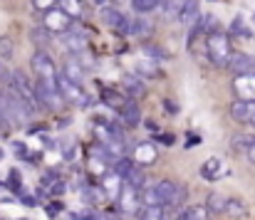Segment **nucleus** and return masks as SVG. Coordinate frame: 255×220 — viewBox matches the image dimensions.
Returning <instances> with one entry per match:
<instances>
[{"label":"nucleus","mask_w":255,"mask_h":220,"mask_svg":"<svg viewBox=\"0 0 255 220\" xmlns=\"http://www.w3.org/2000/svg\"><path fill=\"white\" fill-rule=\"evenodd\" d=\"M206 52H208V60L213 62V67H228L231 65V57L236 55L233 47H231V37L226 32H208L206 37Z\"/></svg>","instance_id":"nucleus-1"},{"label":"nucleus","mask_w":255,"mask_h":220,"mask_svg":"<svg viewBox=\"0 0 255 220\" xmlns=\"http://www.w3.org/2000/svg\"><path fill=\"white\" fill-rule=\"evenodd\" d=\"M57 92L62 94V99H65L67 104H75V107H87V102H89L85 89H82L80 84L70 82L62 72H57Z\"/></svg>","instance_id":"nucleus-2"},{"label":"nucleus","mask_w":255,"mask_h":220,"mask_svg":"<svg viewBox=\"0 0 255 220\" xmlns=\"http://www.w3.org/2000/svg\"><path fill=\"white\" fill-rule=\"evenodd\" d=\"M30 67L35 70L37 79H47V82H55V79H57V67H55L52 57H50L45 50H37V52L30 57Z\"/></svg>","instance_id":"nucleus-3"},{"label":"nucleus","mask_w":255,"mask_h":220,"mask_svg":"<svg viewBox=\"0 0 255 220\" xmlns=\"http://www.w3.org/2000/svg\"><path fill=\"white\" fill-rule=\"evenodd\" d=\"M42 27L45 30H50V32H70V27H72V17L70 15H65L60 7H55V10H50L47 15H42Z\"/></svg>","instance_id":"nucleus-4"},{"label":"nucleus","mask_w":255,"mask_h":220,"mask_svg":"<svg viewBox=\"0 0 255 220\" xmlns=\"http://www.w3.org/2000/svg\"><path fill=\"white\" fill-rule=\"evenodd\" d=\"M117 203H119V211L122 213H136L139 211V206H144L141 203V193L139 191H134V188H129L127 183H124V188H122V193H119V198H117Z\"/></svg>","instance_id":"nucleus-5"},{"label":"nucleus","mask_w":255,"mask_h":220,"mask_svg":"<svg viewBox=\"0 0 255 220\" xmlns=\"http://www.w3.org/2000/svg\"><path fill=\"white\" fill-rule=\"evenodd\" d=\"M231 116H233L238 124H251V126H255V102L236 99V102L231 104Z\"/></svg>","instance_id":"nucleus-6"},{"label":"nucleus","mask_w":255,"mask_h":220,"mask_svg":"<svg viewBox=\"0 0 255 220\" xmlns=\"http://www.w3.org/2000/svg\"><path fill=\"white\" fill-rule=\"evenodd\" d=\"M233 89H236L238 99H243V102H255V74H243V77H236Z\"/></svg>","instance_id":"nucleus-7"},{"label":"nucleus","mask_w":255,"mask_h":220,"mask_svg":"<svg viewBox=\"0 0 255 220\" xmlns=\"http://www.w3.org/2000/svg\"><path fill=\"white\" fill-rule=\"evenodd\" d=\"M228 67L238 74V77H243V74H255V57L243 55V52H236V55L231 57V65H228Z\"/></svg>","instance_id":"nucleus-8"},{"label":"nucleus","mask_w":255,"mask_h":220,"mask_svg":"<svg viewBox=\"0 0 255 220\" xmlns=\"http://www.w3.org/2000/svg\"><path fill=\"white\" fill-rule=\"evenodd\" d=\"M102 102H104V107H109V109H117V111H122L129 102H127V97H124V92H119V89H112V87H104L102 89Z\"/></svg>","instance_id":"nucleus-9"},{"label":"nucleus","mask_w":255,"mask_h":220,"mask_svg":"<svg viewBox=\"0 0 255 220\" xmlns=\"http://www.w3.org/2000/svg\"><path fill=\"white\" fill-rule=\"evenodd\" d=\"M198 17H201L198 0H183V5H181V12H178V20H181V25H188V27H193V25L198 22Z\"/></svg>","instance_id":"nucleus-10"},{"label":"nucleus","mask_w":255,"mask_h":220,"mask_svg":"<svg viewBox=\"0 0 255 220\" xmlns=\"http://www.w3.org/2000/svg\"><path fill=\"white\" fill-rule=\"evenodd\" d=\"M122 87H124V94H129V97H144L146 94V84L139 74H124Z\"/></svg>","instance_id":"nucleus-11"},{"label":"nucleus","mask_w":255,"mask_h":220,"mask_svg":"<svg viewBox=\"0 0 255 220\" xmlns=\"http://www.w3.org/2000/svg\"><path fill=\"white\" fill-rule=\"evenodd\" d=\"M156 156H159V153H156V146H154V144H149V141H144V144H139V146H136L134 163L144 168V166H151V163L156 161Z\"/></svg>","instance_id":"nucleus-12"},{"label":"nucleus","mask_w":255,"mask_h":220,"mask_svg":"<svg viewBox=\"0 0 255 220\" xmlns=\"http://www.w3.org/2000/svg\"><path fill=\"white\" fill-rule=\"evenodd\" d=\"M62 45L67 47V52H70V55H80V52L87 47V37L82 35V32L70 30V32H65V35H62Z\"/></svg>","instance_id":"nucleus-13"},{"label":"nucleus","mask_w":255,"mask_h":220,"mask_svg":"<svg viewBox=\"0 0 255 220\" xmlns=\"http://www.w3.org/2000/svg\"><path fill=\"white\" fill-rule=\"evenodd\" d=\"M122 188H124V186H122V178H119L114 171H112V173H107V176L102 178V191H104L109 198H114V201H117V198H119V193H122Z\"/></svg>","instance_id":"nucleus-14"},{"label":"nucleus","mask_w":255,"mask_h":220,"mask_svg":"<svg viewBox=\"0 0 255 220\" xmlns=\"http://www.w3.org/2000/svg\"><path fill=\"white\" fill-rule=\"evenodd\" d=\"M99 15H102V22L107 25V27H112L114 32L119 30V25H122V20L127 17L122 10H117V7H102L99 10Z\"/></svg>","instance_id":"nucleus-15"},{"label":"nucleus","mask_w":255,"mask_h":220,"mask_svg":"<svg viewBox=\"0 0 255 220\" xmlns=\"http://www.w3.org/2000/svg\"><path fill=\"white\" fill-rule=\"evenodd\" d=\"M186 198H188V191H186L183 183H178L173 198L169 201V206H166L164 211H166V213H181V211H186V208H183V206H186Z\"/></svg>","instance_id":"nucleus-16"},{"label":"nucleus","mask_w":255,"mask_h":220,"mask_svg":"<svg viewBox=\"0 0 255 220\" xmlns=\"http://www.w3.org/2000/svg\"><path fill=\"white\" fill-rule=\"evenodd\" d=\"M221 173H223V161H221V158H208V161L201 166V176H203L206 181H218Z\"/></svg>","instance_id":"nucleus-17"},{"label":"nucleus","mask_w":255,"mask_h":220,"mask_svg":"<svg viewBox=\"0 0 255 220\" xmlns=\"http://www.w3.org/2000/svg\"><path fill=\"white\" fill-rule=\"evenodd\" d=\"M176 181H169V178H164V181H159L156 186H154V191L159 193V201H161V206L166 208L169 206V201L173 198V193H176Z\"/></svg>","instance_id":"nucleus-18"},{"label":"nucleus","mask_w":255,"mask_h":220,"mask_svg":"<svg viewBox=\"0 0 255 220\" xmlns=\"http://www.w3.org/2000/svg\"><path fill=\"white\" fill-rule=\"evenodd\" d=\"M119 114H122V121H124L127 126H136V124L141 121V107H139L136 102H129Z\"/></svg>","instance_id":"nucleus-19"},{"label":"nucleus","mask_w":255,"mask_h":220,"mask_svg":"<svg viewBox=\"0 0 255 220\" xmlns=\"http://www.w3.org/2000/svg\"><path fill=\"white\" fill-rule=\"evenodd\" d=\"M62 74H65V77H67L70 82H75V84H80V87H82V79H85V70H82V67H80V65H77V62L72 60V57H70V60H67V62L62 65Z\"/></svg>","instance_id":"nucleus-20"},{"label":"nucleus","mask_w":255,"mask_h":220,"mask_svg":"<svg viewBox=\"0 0 255 220\" xmlns=\"http://www.w3.org/2000/svg\"><path fill=\"white\" fill-rule=\"evenodd\" d=\"M60 10L70 15L72 20H77L85 15V0H60Z\"/></svg>","instance_id":"nucleus-21"},{"label":"nucleus","mask_w":255,"mask_h":220,"mask_svg":"<svg viewBox=\"0 0 255 220\" xmlns=\"http://www.w3.org/2000/svg\"><path fill=\"white\" fill-rule=\"evenodd\" d=\"M124 183H127L129 188H134V191H139V193H141V191L146 188V186H144V183H146V173H144V168H141V166H134V171L127 176V181H124Z\"/></svg>","instance_id":"nucleus-22"},{"label":"nucleus","mask_w":255,"mask_h":220,"mask_svg":"<svg viewBox=\"0 0 255 220\" xmlns=\"http://www.w3.org/2000/svg\"><path fill=\"white\" fill-rule=\"evenodd\" d=\"M203 206L208 208V213H226V206H228V198L213 191V193H208V198H206V203H203Z\"/></svg>","instance_id":"nucleus-23"},{"label":"nucleus","mask_w":255,"mask_h":220,"mask_svg":"<svg viewBox=\"0 0 255 220\" xmlns=\"http://www.w3.org/2000/svg\"><path fill=\"white\" fill-rule=\"evenodd\" d=\"M30 40H32L40 50H45V47L52 42V32H50V30H45V27L40 25V27H32V30H30Z\"/></svg>","instance_id":"nucleus-24"},{"label":"nucleus","mask_w":255,"mask_h":220,"mask_svg":"<svg viewBox=\"0 0 255 220\" xmlns=\"http://www.w3.org/2000/svg\"><path fill=\"white\" fill-rule=\"evenodd\" d=\"M181 220H211V213L206 206H188L181 213Z\"/></svg>","instance_id":"nucleus-25"},{"label":"nucleus","mask_w":255,"mask_h":220,"mask_svg":"<svg viewBox=\"0 0 255 220\" xmlns=\"http://www.w3.org/2000/svg\"><path fill=\"white\" fill-rule=\"evenodd\" d=\"M134 166H136V163H134L131 158L122 156V158H117V161H114V173H117V176H119L122 181H127V176H129V173L134 171Z\"/></svg>","instance_id":"nucleus-26"},{"label":"nucleus","mask_w":255,"mask_h":220,"mask_svg":"<svg viewBox=\"0 0 255 220\" xmlns=\"http://www.w3.org/2000/svg\"><path fill=\"white\" fill-rule=\"evenodd\" d=\"M226 213H228L231 218H243V216L248 213V208H246V201H243V198H228Z\"/></svg>","instance_id":"nucleus-27"},{"label":"nucleus","mask_w":255,"mask_h":220,"mask_svg":"<svg viewBox=\"0 0 255 220\" xmlns=\"http://www.w3.org/2000/svg\"><path fill=\"white\" fill-rule=\"evenodd\" d=\"M161 5V0H131V7L139 12V15H146L151 10H156Z\"/></svg>","instance_id":"nucleus-28"},{"label":"nucleus","mask_w":255,"mask_h":220,"mask_svg":"<svg viewBox=\"0 0 255 220\" xmlns=\"http://www.w3.org/2000/svg\"><path fill=\"white\" fill-rule=\"evenodd\" d=\"M149 32H151V22H149L146 17H139V20L131 22V35H136V37H146Z\"/></svg>","instance_id":"nucleus-29"},{"label":"nucleus","mask_w":255,"mask_h":220,"mask_svg":"<svg viewBox=\"0 0 255 220\" xmlns=\"http://www.w3.org/2000/svg\"><path fill=\"white\" fill-rule=\"evenodd\" d=\"M32 7H35V10H40L42 15H47L50 10L60 7V0H32Z\"/></svg>","instance_id":"nucleus-30"},{"label":"nucleus","mask_w":255,"mask_h":220,"mask_svg":"<svg viewBox=\"0 0 255 220\" xmlns=\"http://www.w3.org/2000/svg\"><path fill=\"white\" fill-rule=\"evenodd\" d=\"M12 52H15V50H12V40H10V37H0V60L7 62V60L12 57Z\"/></svg>","instance_id":"nucleus-31"},{"label":"nucleus","mask_w":255,"mask_h":220,"mask_svg":"<svg viewBox=\"0 0 255 220\" xmlns=\"http://www.w3.org/2000/svg\"><path fill=\"white\" fill-rule=\"evenodd\" d=\"M141 220H166V211L164 208H144Z\"/></svg>","instance_id":"nucleus-32"},{"label":"nucleus","mask_w":255,"mask_h":220,"mask_svg":"<svg viewBox=\"0 0 255 220\" xmlns=\"http://www.w3.org/2000/svg\"><path fill=\"white\" fill-rule=\"evenodd\" d=\"M253 141H255V136H246V134H241V136H233V148H248L253 146Z\"/></svg>","instance_id":"nucleus-33"},{"label":"nucleus","mask_w":255,"mask_h":220,"mask_svg":"<svg viewBox=\"0 0 255 220\" xmlns=\"http://www.w3.org/2000/svg\"><path fill=\"white\" fill-rule=\"evenodd\" d=\"M181 5H183V0H161V7H164V12H166V15L181 12Z\"/></svg>","instance_id":"nucleus-34"},{"label":"nucleus","mask_w":255,"mask_h":220,"mask_svg":"<svg viewBox=\"0 0 255 220\" xmlns=\"http://www.w3.org/2000/svg\"><path fill=\"white\" fill-rule=\"evenodd\" d=\"M136 74H139V77H141V74H144V77H159L161 72H159L154 65H149V62H141V65L136 67Z\"/></svg>","instance_id":"nucleus-35"},{"label":"nucleus","mask_w":255,"mask_h":220,"mask_svg":"<svg viewBox=\"0 0 255 220\" xmlns=\"http://www.w3.org/2000/svg\"><path fill=\"white\" fill-rule=\"evenodd\" d=\"M231 32H233V35H248V30L243 27V17H236V20L231 22Z\"/></svg>","instance_id":"nucleus-36"},{"label":"nucleus","mask_w":255,"mask_h":220,"mask_svg":"<svg viewBox=\"0 0 255 220\" xmlns=\"http://www.w3.org/2000/svg\"><path fill=\"white\" fill-rule=\"evenodd\" d=\"M0 82L5 84V87H10V82H12V72L5 67V62L0 60Z\"/></svg>","instance_id":"nucleus-37"},{"label":"nucleus","mask_w":255,"mask_h":220,"mask_svg":"<svg viewBox=\"0 0 255 220\" xmlns=\"http://www.w3.org/2000/svg\"><path fill=\"white\" fill-rule=\"evenodd\" d=\"M50 193H52V196L65 193V181H62V178H60V181H55V183H52V188H50Z\"/></svg>","instance_id":"nucleus-38"},{"label":"nucleus","mask_w":255,"mask_h":220,"mask_svg":"<svg viewBox=\"0 0 255 220\" xmlns=\"http://www.w3.org/2000/svg\"><path fill=\"white\" fill-rule=\"evenodd\" d=\"M164 107H166L169 114H178V104H176L173 99H164Z\"/></svg>","instance_id":"nucleus-39"},{"label":"nucleus","mask_w":255,"mask_h":220,"mask_svg":"<svg viewBox=\"0 0 255 220\" xmlns=\"http://www.w3.org/2000/svg\"><path fill=\"white\" fill-rule=\"evenodd\" d=\"M20 201H22V203H25V206H30V208H35V206H37V201H35V198H32V196H25V193H22V196H20Z\"/></svg>","instance_id":"nucleus-40"},{"label":"nucleus","mask_w":255,"mask_h":220,"mask_svg":"<svg viewBox=\"0 0 255 220\" xmlns=\"http://www.w3.org/2000/svg\"><path fill=\"white\" fill-rule=\"evenodd\" d=\"M159 141H161L164 146H173V141H176V139H173L171 134H161V136H159Z\"/></svg>","instance_id":"nucleus-41"},{"label":"nucleus","mask_w":255,"mask_h":220,"mask_svg":"<svg viewBox=\"0 0 255 220\" xmlns=\"http://www.w3.org/2000/svg\"><path fill=\"white\" fill-rule=\"evenodd\" d=\"M196 144H201V136H188V141H186V146L183 148H193Z\"/></svg>","instance_id":"nucleus-42"},{"label":"nucleus","mask_w":255,"mask_h":220,"mask_svg":"<svg viewBox=\"0 0 255 220\" xmlns=\"http://www.w3.org/2000/svg\"><path fill=\"white\" fill-rule=\"evenodd\" d=\"M12 146H15V153H17V156H25V153H27V148H25V144H20V141H15Z\"/></svg>","instance_id":"nucleus-43"},{"label":"nucleus","mask_w":255,"mask_h":220,"mask_svg":"<svg viewBox=\"0 0 255 220\" xmlns=\"http://www.w3.org/2000/svg\"><path fill=\"white\" fill-rule=\"evenodd\" d=\"M146 55H151V57H161V50H156L154 45H149V47H146Z\"/></svg>","instance_id":"nucleus-44"},{"label":"nucleus","mask_w":255,"mask_h":220,"mask_svg":"<svg viewBox=\"0 0 255 220\" xmlns=\"http://www.w3.org/2000/svg\"><path fill=\"white\" fill-rule=\"evenodd\" d=\"M72 156H75V148L67 146V148H65V158H72Z\"/></svg>","instance_id":"nucleus-45"},{"label":"nucleus","mask_w":255,"mask_h":220,"mask_svg":"<svg viewBox=\"0 0 255 220\" xmlns=\"http://www.w3.org/2000/svg\"><path fill=\"white\" fill-rule=\"evenodd\" d=\"M146 129H149V131H156V129H159V126H156V124H154V121H146Z\"/></svg>","instance_id":"nucleus-46"},{"label":"nucleus","mask_w":255,"mask_h":220,"mask_svg":"<svg viewBox=\"0 0 255 220\" xmlns=\"http://www.w3.org/2000/svg\"><path fill=\"white\" fill-rule=\"evenodd\" d=\"M2 188H5V183H0V191H2Z\"/></svg>","instance_id":"nucleus-47"},{"label":"nucleus","mask_w":255,"mask_h":220,"mask_svg":"<svg viewBox=\"0 0 255 220\" xmlns=\"http://www.w3.org/2000/svg\"><path fill=\"white\" fill-rule=\"evenodd\" d=\"M0 158H2V151H0Z\"/></svg>","instance_id":"nucleus-48"},{"label":"nucleus","mask_w":255,"mask_h":220,"mask_svg":"<svg viewBox=\"0 0 255 220\" xmlns=\"http://www.w3.org/2000/svg\"><path fill=\"white\" fill-rule=\"evenodd\" d=\"M253 20H255V15H253Z\"/></svg>","instance_id":"nucleus-49"}]
</instances>
